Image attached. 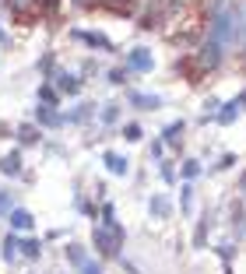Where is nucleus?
I'll list each match as a JSON object with an SVG mask.
<instances>
[{
    "label": "nucleus",
    "instance_id": "obj_2",
    "mask_svg": "<svg viewBox=\"0 0 246 274\" xmlns=\"http://www.w3.org/2000/svg\"><path fill=\"white\" fill-rule=\"evenodd\" d=\"M106 165H109L113 172H127V159H120V155H113V151L106 155Z\"/></svg>",
    "mask_w": 246,
    "mask_h": 274
},
{
    "label": "nucleus",
    "instance_id": "obj_6",
    "mask_svg": "<svg viewBox=\"0 0 246 274\" xmlns=\"http://www.w3.org/2000/svg\"><path fill=\"white\" fill-rule=\"evenodd\" d=\"M81 271H85V274H102V267H99V264H81Z\"/></svg>",
    "mask_w": 246,
    "mask_h": 274
},
{
    "label": "nucleus",
    "instance_id": "obj_4",
    "mask_svg": "<svg viewBox=\"0 0 246 274\" xmlns=\"http://www.w3.org/2000/svg\"><path fill=\"white\" fill-rule=\"evenodd\" d=\"M21 250H25V257H39V243H35V239L21 243Z\"/></svg>",
    "mask_w": 246,
    "mask_h": 274
},
{
    "label": "nucleus",
    "instance_id": "obj_5",
    "mask_svg": "<svg viewBox=\"0 0 246 274\" xmlns=\"http://www.w3.org/2000/svg\"><path fill=\"white\" fill-rule=\"evenodd\" d=\"M67 257H70L74 264H81V246H67Z\"/></svg>",
    "mask_w": 246,
    "mask_h": 274
},
{
    "label": "nucleus",
    "instance_id": "obj_1",
    "mask_svg": "<svg viewBox=\"0 0 246 274\" xmlns=\"http://www.w3.org/2000/svg\"><path fill=\"white\" fill-rule=\"evenodd\" d=\"M11 225L14 228H32V215L28 211H11Z\"/></svg>",
    "mask_w": 246,
    "mask_h": 274
},
{
    "label": "nucleus",
    "instance_id": "obj_7",
    "mask_svg": "<svg viewBox=\"0 0 246 274\" xmlns=\"http://www.w3.org/2000/svg\"><path fill=\"white\" fill-rule=\"evenodd\" d=\"M134 67H141V70L148 67V56H141V50H137V56H134Z\"/></svg>",
    "mask_w": 246,
    "mask_h": 274
},
{
    "label": "nucleus",
    "instance_id": "obj_3",
    "mask_svg": "<svg viewBox=\"0 0 246 274\" xmlns=\"http://www.w3.org/2000/svg\"><path fill=\"white\" fill-rule=\"evenodd\" d=\"M0 169H4V172H18V155H7V159H4V165H0Z\"/></svg>",
    "mask_w": 246,
    "mask_h": 274
}]
</instances>
